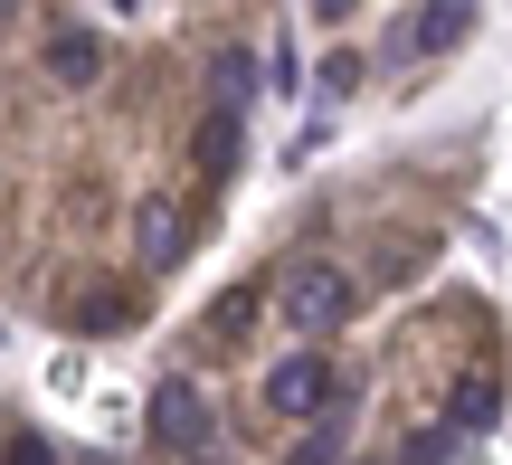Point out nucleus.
<instances>
[{
    "instance_id": "1",
    "label": "nucleus",
    "mask_w": 512,
    "mask_h": 465,
    "mask_svg": "<svg viewBox=\"0 0 512 465\" xmlns=\"http://www.w3.org/2000/svg\"><path fill=\"white\" fill-rule=\"evenodd\" d=\"M351 304L361 295H351V276L332 257H294L285 276H275V314H285L294 333H332V323H351Z\"/></svg>"
},
{
    "instance_id": "2",
    "label": "nucleus",
    "mask_w": 512,
    "mask_h": 465,
    "mask_svg": "<svg viewBox=\"0 0 512 465\" xmlns=\"http://www.w3.org/2000/svg\"><path fill=\"white\" fill-rule=\"evenodd\" d=\"M209 437H219V428H209V399L200 390H190V380H162V390H152V447H162L171 465H209Z\"/></svg>"
},
{
    "instance_id": "3",
    "label": "nucleus",
    "mask_w": 512,
    "mask_h": 465,
    "mask_svg": "<svg viewBox=\"0 0 512 465\" xmlns=\"http://www.w3.org/2000/svg\"><path fill=\"white\" fill-rule=\"evenodd\" d=\"M266 409L275 418H323L332 409V361H313V352L275 361V371H266Z\"/></svg>"
},
{
    "instance_id": "4",
    "label": "nucleus",
    "mask_w": 512,
    "mask_h": 465,
    "mask_svg": "<svg viewBox=\"0 0 512 465\" xmlns=\"http://www.w3.org/2000/svg\"><path fill=\"white\" fill-rule=\"evenodd\" d=\"M475 10H484V0H418V19L399 29V48H408V57H446V48H465Z\"/></svg>"
},
{
    "instance_id": "5",
    "label": "nucleus",
    "mask_w": 512,
    "mask_h": 465,
    "mask_svg": "<svg viewBox=\"0 0 512 465\" xmlns=\"http://www.w3.org/2000/svg\"><path fill=\"white\" fill-rule=\"evenodd\" d=\"M181 247H190V228H181V209H171V200H143V209H133V257H143L152 276H171Z\"/></svg>"
},
{
    "instance_id": "6",
    "label": "nucleus",
    "mask_w": 512,
    "mask_h": 465,
    "mask_svg": "<svg viewBox=\"0 0 512 465\" xmlns=\"http://www.w3.org/2000/svg\"><path fill=\"white\" fill-rule=\"evenodd\" d=\"M95 67H105L95 29H86V19H57V29H48V76H57V86H95Z\"/></svg>"
},
{
    "instance_id": "7",
    "label": "nucleus",
    "mask_w": 512,
    "mask_h": 465,
    "mask_svg": "<svg viewBox=\"0 0 512 465\" xmlns=\"http://www.w3.org/2000/svg\"><path fill=\"white\" fill-rule=\"evenodd\" d=\"M494 418H503V380L494 371H465L456 380V437H494Z\"/></svg>"
},
{
    "instance_id": "8",
    "label": "nucleus",
    "mask_w": 512,
    "mask_h": 465,
    "mask_svg": "<svg viewBox=\"0 0 512 465\" xmlns=\"http://www.w3.org/2000/svg\"><path fill=\"white\" fill-rule=\"evenodd\" d=\"M209 86H219V114H247V105H256V57H247V48H228Z\"/></svg>"
},
{
    "instance_id": "9",
    "label": "nucleus",
    "mask_w": 512,
    "mask_h": 465,
    "mask_svg": "<svg viewBox=\"0 0 512 465\" xmlns=\"http://www.w3.org/2000/svg\"><path fill=\"white\" fill-rule=\"evenodd\" d=\"M200 162L209 171H238V114H209V124H200Z\"/></svg>"
},
{
    "instance_id": "10",
    "label": "nucleus",
    "mask_w": 512,
    "mask_h": 465,
    "mask_svg": "<svg viewBox=\"0 0 512 465\" xmlns=\"http://www.w3.org/2000/svg\"><path fill=\"white\" fill-rule=\"evenodd\" d=\"M0 465H57V447H48V437H10V456H0Z\"/></svg>"
},
{
    "instance_id": "11",
    "label": "nucleus",
    "mask_w": 512,
    "mask_h": 465,
    "mask_svg": "<svg viewBox=\"0 0 512 465\" xmlns=\"http://www.w3.org/2000/svg\"><path fill=\"white\" fill-rule=\"evenodd\" d=\"M408 465H456V437H418V447H408Z\"/></svg>"
},
{
    "instance_id": "12",
    "label": "nucleus",
    "mask_w": 512,
    "mask_h": 465,
    "mask_svg": "<svg viewBox=\"0 0 512 465\" xmlns=\"http://www.w3.org/2000/svg\"><path fill=\"white\" fill-rule=\"evenodd\" d=\"M294 465H332V437H304V447H294Z\"/></svg>"
},
{
    "instance_id": "13",
    "label": "nucleus",
    "mask_w": 512,
    "mask_h": 465,
    "mask_svg": "<svg viewBox=\"0 0 512 465\" xmlns=\"http://www.w3.org/2000/svg\"><path fill=\"white\" fill-rule=\"evenodd\" d=\"M351 10H361V0H313V19H351Z\"/></svg>"
}]
</instances>
